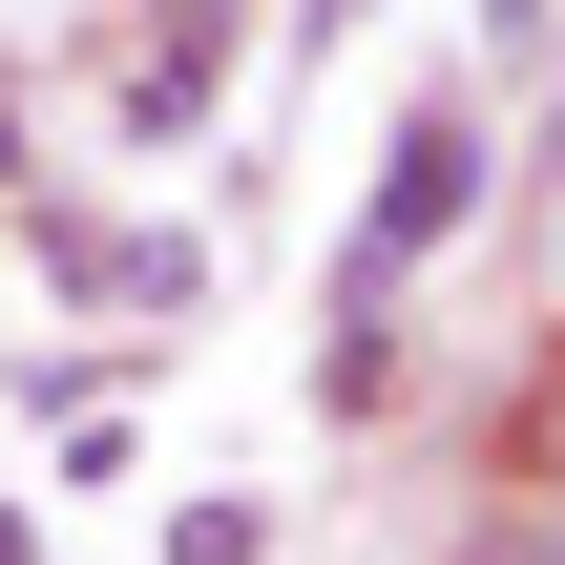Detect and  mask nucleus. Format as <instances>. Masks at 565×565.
<instances>
[{
	"mask_svg": "<svg viewBox=\"0 0 565 565\" xmlns=\"http://www.w3.org/2000/svg\"><path fill=\"white\" fill-rule=\"evenodd\" d=\"M461 189H482V126H461V105H419V126H398V189H377V273H398V252H440V231H461Z\"/></svg>",
	"mask_w": 565,
	"mask_h": 565,
	"instance_id": "nucleus-1",
	"label": "nucleus"
},
{
	"mask_svg": "<svg viewBox=\"0 0 565 565\" xmlns=\"http://www.w3.org/2000/svg\"><path fill=\"white\" fill-rule=\"evenodd\" d=\"M168 565H273V503H168Z\"/></svg>",
	"mask_w": 565,
	"mask_h": 565,
	"instance_id": "nucleus-4",
	"label": "nucleus"
},
{
	"mask_svg": "<svg viewBox=\"0 0 565 565\" xmlns=\"http://www.w3.org/2000/svg\"><path fill=\"white\" fill-rule=\"evenodd\" d=\"M315 398H335V419H377V398H398V335H377V273H335V335H315Z\"/></svg>",
	"mask_w": 565,
	"mask_h": 565,
	"instance_id": "nucleus-2",
	"label": "nucleus"
},
{
	"mask_svg": "<svg viewBox=\"0 0 565 565\" xmlns=\"http://www.w3.org/2000/svg\"><path fill=\"white\" fill-rule=\"evenodd\" d=\"M0 565H42V545H21V524H0Z\"/></svg>",
	"mask_w": 565,
	"mask_h": 565,
	"instance_id": "nucleus-5",
	"label": "nucleus"
},
{
	"mask_svg": "<svg viewBox=\"0 0 565 565\" xmlns=\"http://www.w3.org/2000/svg\"><path fill=\"white\" fill-rule=\"evenodd\" d=\"M461 565H565V482H503V503H482V545Z\"/></svg>",
	"mask_w": 565,
	"mask_h": 565,
	"instance_id": "nucleus-3",
	"label": "nucleus"
}]
</instances>
